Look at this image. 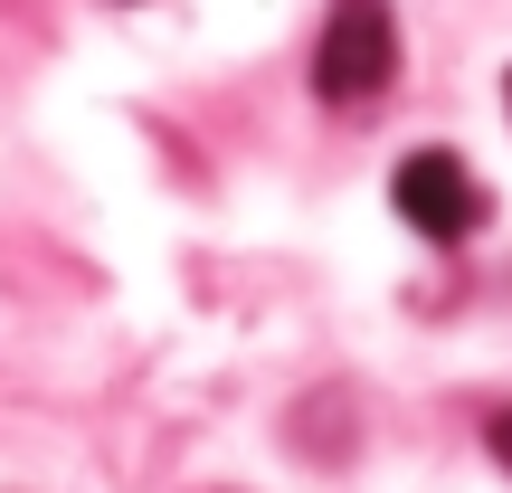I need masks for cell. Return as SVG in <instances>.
I'll use <instances>...</instances> for the list:
<instances>
[{"instance_id":"1","label":"cell","mask_w":512,"mask_h":493,"mask_svg":"<svg viewBox=\"0 0 512 493\" xmlns=\"http://www.w3.org/2000/svg\"><path fill=\"white\" fill-rule=\"evenodd\" d=\"M389 76H399V19H389V0H332L323 38H313V95L361 114L370 95H389Z\"/></svg>"},{"instance_id":"2","label":"cell","mask_w":512,"mask_h":493,"mask_svg":"<svg viewBox=\"0 0 512 493\" xmlns=\"http://www.w3.org/2000/svg\"><path fill=\"white\" fill-rule=\"evenodd\" d=\"M389 209H399L418 238L456 247V238H475V228H484V181L446 143H427V152H408V162L389 171Z\"/></svg>"},{"instance_id":"3","label":"cell","mask_w":512,"mask_h":493,"mask_svg":"<svg viewBox=\"0 0 512 493\" xmlns=\"http://www.w3.org/2000/svg\"><path fill=\"white\" fill-rule=\"evenodd\" d=\"M484 437H494V456L512 465V408H494V427H484Z\"/></svg>"},{"instance_id":"4","label":"cell","mask_w":512,"mask_h":493,"mask_svg":"<svg viewBox=\"0 0 512 493\" xmlns=\"http://www.w3.org/2000/svg\"><path fill=\"white\" fill-rule=\"evenodd\" d=\"M503 105H512V76H503Z\"/></svg>"}]
</instances>
